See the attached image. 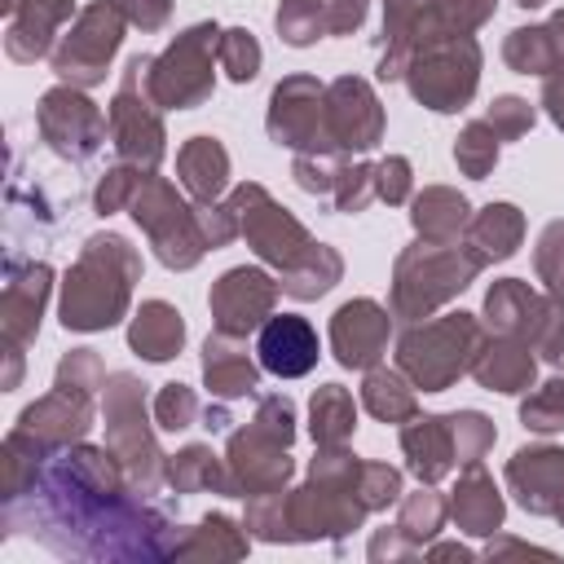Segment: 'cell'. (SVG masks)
I'll use <instances>...</instances> for the list:
<instances>
[{"label": "cell", "instance_id": "39", "mask_svg": "<svg viewBox=\"0 0 564 564\" xmlns=\"http://www.w3.org/2000/svg\"><path fill=\"white\" fill-rule=\"evenodd\" d=\"M454 163H458L471 181H485V176L494 172V163H498V137H494V128H489L485 119H471V123L458 132V141H454Z\"/></svg>", "mask_w": 564, "mask_h": 564}, {"label": "cell", "instance_id": "12", "mask_svg": "<svg viewBox=\"0 0 564 564\" xmlns=\"http://www.w3.org/2000/svg\"><path fill=\"white\" fill-rule=\"evenodd\" d=\"M35 128L44 137V145L70 163H88L101 141L110 137V119L75 88V84H57L40 97L35 106Z\"/></svg>", "mask_w": 564, "mask_h": 564}, {"label": "cell", "instance_id": "24", "mask_svg": "<svg viewBox=\"0 0 564 564\" xmlns=\"http://www.w3.org/2000/svg\"><path fill=\"white\" fill-rule=\"evenodd\" d=\"M70 0H18L4 26V53L13 62H35L53 53V35L62 31V22H70Z\"/></svg>", "mask_w": 564, "mask_h": 564}, {"label": "cell", "instance_id": "44", "mask_svg": "<svg viewBox=\"0 0 564 564\" xmlns=\"http://www.w3.org/2000/svg\"><path fill=\"white\" fill-rule=\"evenodd\" d=\"M533 264H538V278L546 282V295L564 308V220H551L533 247Z\"/></svg>", "mask_w": 564, "mask_h": 564}, {"label": "cell", "instance_id": "33", "mask_svg": "<svg viewBox=\"0 0 564 564\" xmlns=\"http://www.w3.org/2000/svg\"><path fill=\"white\" fill-rule=\"evenodd\" d=\"M432 0H383V53H379V79H401L410 62V44L419 35L423 13Z\"/></svg>", "mask_w": 564, "mask_h": 564}, {"label": "cell", "instance_id": "34", "mask_svg": "<svg viewBox=\"0 0 564 564\" xmlns=\"http://www.w3.org/2000/svg\"><path fill=\"white\" fill-rule=\"evenodd\" d=\"M467 212H471V207H467V198H463L458 189L432 185V189H423V194L414 198L410 220H414V229H419L423 242H458V234H463L467 220H471Z\"/></svg>", "mask_w": 564, "mask_h": 564}, {"label": "cell", "instance_id": "28", "mask_svg": "<svg viewBox=\"0 0 564 564\" xmlns=\"http://www.w3.org/2000/svg\"><path fill=\"white\" fill-rule=\"evenodd\" d=\"M520 238H524V216H520V207H511V203H489V207H480V212L467 220V229H463V247L471 251V260H476L480 269L494 264V260L516 256Z\"/></svg>", "mask_w": 564, "mask_h": 564}, {"label": "cell", "instance_id": "17", "mask_svg": "<svg viewBox=\"0 0 564 564\" xmlns=\"http://www.w3.org/2000/svg\"><path fill=\"white\" fill-rule=\"evenodd\" d=\"M93 397L97 392H88V388H70V383L53 379V392H44L35 405H26L18 414V432L31 436L48 454L62 445H75L93 427Z\"/></svg>", "mask_w": 564, "mask_h": 564}, {"label": "cell", "instance_id": "32", "mask_svg": "<svg viewBox=\"0 0 564 564\" xmlns=\"http://www.w3.org/2000/svg\"><path fill=\"white\" fill-rule=\"evenodd\" d=\"M449 516L467 533H494L502 524V498H498V489L480 463H467V471L458 476V489L449 498Z\"/></svg>", "mask_w": 564, "mask_h": 564}, {"label": "cell", "instance_id": "48", "mask_svg": "<svg viewBox=\"0 0 564 564\" xmlns=\"http://www.w3.org/2000/svg\"><path fill=\"white\" fill-rule=\"evenodd\" d=\"M154 423L167 432H185L198 423V397L185 383H163L154 397Z\"/></svg>", "mask_w": 564, "mask_h": 564}, {"label": "cell", "instance_id": "13", "mask_svg": "<svg viewBox=\"0 0 564 564\" xmlns=\"http://www.w3.org/2000/svg\"><path fill=\"white\" fill-rule=\"evenodd\" d=\"M269 137L295 154H335L326 137V88L313 75H291L273 88Z\"/></svg>", "mask_w": 564, "mask_h": 564}, {"label": "cell", "instance_id": "8", "mask_svg": "<svg viewBox=\"0 0 564 564\" xmlns=\"http://www.w3.org/2000/svg\"><path fill=\"white\" fill-rule=\"evenodd\" d=\"M128 212H132V220L145 229V238H150L159 264H167V269H194V264L203 260L207 238H203L198 212L185 207V203L176 198V189H172L163 176L145 172L141 185H137V194H132V203H128Z\"/></svg>", "mask_w": 564, "mask_h": 564}, {"label": "cell", "instance_id": "50", "mask_svg": "<svg viewBox=\"0 0 564 564\" xmlns=\"http://www.w3.org/2000/svg\"><path fill=\"white\" fill-rule=\"evenodd\" d=\"M533 106L524 101V97H498L489 110H485V123L494 128V137L498 141H516V137H524L529 128H533Z\"/></svg>", "mask_w": 564, "mask_h": 564}, {"label": "cell", "instance_id": "43", "mask_svg": "<svg viewBox=\"0 0 564 564\" xmlns=\"http://www.w3.org/2000/svg\"><path fill=\"white\" fill-rule=\"evenodd\" d=\"M445 524V502L432 494V489H419L401 502V516H397V533L410 538V542H423L432 538L436 529Z\"/></svg>", "mask_w": 564, "mask_h": 564}, {"label": "cell", "instance_id": "7", "mask_svg": "<svg viewBox=\"0 0 564 564\" xmlns=\"http://www.w3.org/2000/svg\"><path fill=\"white\" fill-rule=\"evenodd\" d=\"M106 445L115 449V458L123 463L128 480L150 494L163 476V454L154 445V432H150V419H145V392H141V379L119 370V375H106Z\"/></svg>", "mask_w": 564, "mask_h": 564}, {"label": "cell", "instance_id": "14", "mask_svg": "<svg viewBox=\"0 0 564 564\" xmlns=\"http://www.w3.org/2000/svg\"><path fill=\"white\" fill-rule=\"evenodd\" d=\"M326 137L335 154H361L379 145L383 110L366 79L339 75L335 84H326Z\"/></svg>", "mask_w": 564, "mask_h": 564}, {"label": "cell", "instance_id": "52", "mask_svg": "<svg viewBox=\"0 0 564 564\" xmlns=\"http://www.w3.org/2000/svg\"><path fill=\"white\" fill-rule=\"evenodd\" d=\"M401 498V471L388 463H361V502L370 511L392 507Z\"/></svg>", "mask_w": 564, "mask_h": 564}, {"label": "cell", "instance_id": "25", "mask_svg": "<svg viewBox=\"0 0 564 564\" xmlns=\"http://www.w3.org/2000/svg\"><path fill=\"white\" fill-rule=\"evenodd\" d=\"M401 449L410 458V471L423 480V485H436L445 471L458 467V445H454V423L449 414H414L405 427H401Z\"/></svg>", "mask_w": 564, "mask_h": 564}, {"label": "cell", "instance_id": "58", "mask_svg": "<svg viewBox=\"0 0 564 564\" xmlns=\"http://www.w3.org/2000/svg\"><path fill=\"white\" fill-rule=\"evenodd\" d=\"M516 4H524V9H538V4H546V0H516Z\"/></svg>", "mask_w": 564, "mask_h": 564}, {"label": "cell", "instance_id": "15", "mask_svg": "<svg viewBox=\"0 0 564 564\" xmlns=\"http://www.w3.org/2000/svg\"><path fill=\"white\" fill-rule=\"evenodd\" d=\"M278 291H282V282H273L264 269H251V264H238V269L220 273V282L207 295L212 317H216V330H225V335H251V330H260L273 317Z\"/></svg>", "mask_w": 564, "mask_h": 564}, {"label": "cell", "instance_id": "22", "mask_svg": "<svg viewBox=\"0 0 564 564\" xmlns=\"http://www.w3.org/2000/svg\"><path fill=\"white\" fill-rule=\"evenodd\" d=\"M278 35L295 48L322 35H348L366 22V0H282L278 4Z\"/></svg>", "mask_w": 564, "mask_h": 564}, {"label": "cell", "instance_id": "36", "mask_svg": "<svg viewBox=\"0 0 564 564\" xmlns=\"http://www.w3.org/2000/svg\"><path fill=\"white\" fill-rule=\"evenodd\" d=\"M163 476H167L181 494H203V489L229 494V467L212 454V445H185L181 454H172V458L163 463Z\"/></svg>", "mask_w": 564, "mask_h": 564}, {"label": "cell", "instance_id": "37", "mask_svg": "<svg viewBox=\"0 0 564 564\" xmlns=\"http://www.w3.org/2000/svg\"><path fill=\"white\" fill-rule=\"evenodd\" d=\"M308 414H313V441H317V449H322V445H344V441L352 436V427H357L352 392L339 388V383H322V388L313 392Z\"/></svg>", "mask_w": 564, "mask_h": 564}, {"label": "cell", "instance_id": "56", "mask_svg": "<svg viewBox=\"0 0 564 564\" xmlns=\"http://www.w3.org/2000/svg\"><path fill=\"white\" fill-rule=\"evenodd\" d=\"M538 352H542L551 366H560V370H564V313L555 317V326L546 330V339L538 344Z\"/></svg>", "mask_w": 564, "mask_h": 564}, {"label": "cell", "instance_id": "40", "mask_svg": "<svg viewBox=\"0 0 564 564\" xmlns=\"http://www.w3.org/2000/svg\"><path fill=\"white\" fill-rule=\"evenodd\" d=\"M242 551H247V538L238 533V524H234L229 516L216 511V516H203V524L194 529L189 542H181L176 555H212V560H216V555H229V560H234V555H242Z\"/></svg>", "mask_w": 564, "mask_h": 564}, {"label": "cell", "instance_id": "1", "mask_svg": "<svg viewBox=\"0 0 564 564\" xmlns=\"http://www.w3.org/2000/svg\"><path fill=\"white\" fill-rule=\"evenodd\" d=\"M26 524L57 555L84 560H159L176 555L172 520L141 498L110 445H62L40 463L26 498L4 507V524Z\"/></svg>", "mask_w": 564, "mask_h": 564}, {"label": "cell", "instance_id": "18", "mask_svg": "<svg viewBox=\"0 0 564 564\" xmlns=\"http://www.w3.org/2000/svg\"><path fill=\"white\" fill-rule=\"evenodd\" d=\"M560 313H564V308H560L551 295H538V291H533L529 282H520V278H502V282H494L489 295H485V322H489V330H494V335H511V339L529 344L533 352H538V344L546 339V330L555 326Z\"/></svg>", "mask_w": 564, "mask_h": 564}, {"label": "cell", "instance_id": "20", "mask_svg": "<svg viewBox=\"0 0 564 564\" xmlns=\"http://www.w3.org/2000/svg\"><path fill=\"white\" fill-rule=\"evenodd\" d=\"M507 485L520 507L533 516H551L564 524V449L560 445H524L507 463Z\"/></svg>", "mask_w": 564, "mask_h": 564}, {"label": "cell", "instance_id": "53", "mask_svg": "<svg viewBox=\"0 0 564 564\" xmlns=\"http://www.w3.org/2000/svg\"><path fill=\"white\" fill-rule=\"evenodd\" d=\"M375 198H383V203H405L410 198V159L405 154H388L375 167Z\"/></svg>", "mask_w": 564, "mask_h": 564}, {"label": "cell", "instance_id": "2", "mask_svg": "<svg viewBox=\"0 0 564 564\" xmlns=\"http://www.w3.org/2000/svg\"><path fill=\"white\" fill-rule=\"evenodd\" d=\"M141 278V256L119 234H93L79 260L62 282V326L66 330H110L132 300V282Z\"/></svg>", "mask_w": 564, "mask_h": 564}, {"label": "cell", "instance_id": "46", "mask_svg": "<svg viewBox=\"0 0 564 564\" xmlns=\"http://www.w3.org/2000/svg\"><path fill=\"white\" fill-rule=\"evenodd\" d=\"M449 423H454V445H458V467H467V463H480L485 458V449L494 445V423L480 414V410H458V414H449Z\"/></svg>", "mask_w": 564, "mask_h": 564}, {"label": "cell", "instance_id": "11", "mask_svg": "<svg viewBox=\"0 0 564 564\" xmlns=\"http://www.w3.org/2000/svg\"><path fill=\"white\" fill-rule=\"evenodd\" d=\"M229 207L238 212V234L251 242V251L264 260V264H273L278 273H291L317 242L308 238V229L286 212V207H278L273 198H269V189L264 185H256V181H247V185H238L234 194H229Z\"/></svg>", "mask_w": 564, "mask_h": 564}, {"label": "cell", "instance_id": "19", "mask_svg": "<svg viewBox=\"0 0 564 564\" xmlns=\"http://www.w3.org/2000/svg\"><path fill=\"white\" fill-rule=\"evenodd\" d=\"M53 291V269L44 260L9 256L4 264V300H0V330L4 348H26L40 330V313Z\"/></svg>", "mask_w": 564, "mask_h": 564}, {"label": "cell", "instance_id": "27", "mask_svg": "<svg viewBox=\"0 0 564 564\" xmlns=\"http://www.w3.org/2000/svg\"><path fill=\"white\" fill-rule=\"evenodd\" d=\"M502 62L520 75H560L564 70V9L542 26H516L502 44Z\"/></svg>", "mask_w": 564, "mask_h": 564}, {"label": "cell", "instance_id": "49", "mask_svg": "<svg viewBox=\"0 0 564 564\" xmlns=\"http://www.w3.org/2000/svg\"><path fill=\"white\" fill-rule=\"evenodd\" d=\"M137 185H141V167H128V163L110 167V172L97 181V194H93L97 216H110V212L128 207V203H132V194H137Z\"/></svg>", "mask_w": 564, "mask_h": 564}, {"label": "cell", "instance_id": "26", "mask_svg": "<svg viewBox=\"0 0 564 564\" xmlns=\"http://www.w3.org/2000/svg\"><path fill=\"white\" fill-rule=\"evenodd\" d=\"M203 383L212 388V397L234 401V397H251L260 388V370L242 348V335H207L203 344Z\"/></svg>", "mask_w": 564, "mask_h": 564}, {"label": "cell", "instance_id": "41", "mask_svg": "<svg viewBox=\"0 0 564 564\" xmlns=\"http://www.w3.org/2000/svg\"><path fill=\"white\" fill-rule=\"evenodd\" d=\"M494 0H432V9L423 13L419 26L432 31H449V35H471L480 22H489Z\"/></svg>", "mask_w": 564, "mask_h": 564}, {"label": "cell", "instance_id": "31", "mask_svg": "<svg viewBox=\"0 0 564 564\" xmlns=\"http://www.w3.org/2000/svg\"><path fill=\"white\" fill-rule=\"evenodd\" d=\"M185 344V322L167 300H145L128 326V348L145 361H172Z\"/></svg>", "mask_w": 564, "mask_h": 564}, {"label": "cell", "instance_id": "6", "mask_svg": "<svg viewBox=\"0 0 564 564\" xmlns=\"http://www.w3.org/2000/svg\"><path fill=\"white\" fill-rule=\"evenodd\" d=\"M150 53H137L128 66H123V79L115 88V101L106 110L110 119V145L119 154V163L128 167H141V172H154L159 159H163V106L154 101L150 93Z\"/></svg>", "mask_w": 564, "mask_h": 564}, {"label": "cell", "instance_id": "4", "mask_svg": "<svg viewBox=\"0 0 564 564\" xmlns=\"http://www.w3.org/2000/svg\"><path fill=\"white\" fill-rule=\"evenodd\" d=\"M480 273V264L471 260V251L463 242H414L397 256V273H392V317L401 322H423L432 317V308H441L445 300H454L471 278Z\"/></svg>", "mask_w": 564, "mask_h": 564}, {"label": "cell", "instance_id": "54", "mask_svg": "<svg viewBox=\"0 0 564 564\" xmlns=\"http://www.w3.org/2000/svg\"><path fill=\"white\" fill-rule=\"evenodd\" d=\"M115 9H119L132 26L159 31V26L167 22V13H172V0H115Z\"/></svg>", "mask_w": 564, "mask_h": 564}, {"label": "cell", "instance_id": "21", "mask_svg": "<svg viewBox=\"0 0 564 564\" xmlns=\"http://www.w3.org/2000/svg\"><path fill=\"white\" fill-rule=\"evenodd\" d=\"M388 330H392V317H388L383 304H375V300H348L330 317V348H335L339 366L370 370L388 352Z\"/></svg>", "mask_w": 564, "mask_h": 564}, {"label": "cell", "instance_id": "47", "mask_svg": "<svg viewBox=\"0 0 564 564\" xmlns=\"http://www.w3.org/2000/svg\"><path fill=\"white\" fill-rule=\"evenodd\" d=\"M375 198V167L366 163H339L335 189H330V207L335 212H361Z\"/></svg>", "mask_w": 564, "mask_h": 564}, {"label": "cell", "instance_id": "45", "mask_svg": "<svg viewBox=\"0 0 564 564\" xmlns=\"http://www.w3.org/2000/svg\"><path fill=\"white\" fill-rule=\"evenodd\" d=\"M520 423L533 432H560L564 427V379H546L538 392L524 397Z\"/></svg>", "mask_w": 564, "mask_h": 564}, {"label": "cell", "instance_id": "55", "mask_svg": "<svg viewBox=\"0 0 564 564\" xmlns=\"http://www.w3.org/2000/svg\"><path fill=\"white\" fill-rule=\"evenodd\" d=\"M542 106H546V115L555 119V128L564 132V70H560V75H546V84H542Z\"/></svg>", "mask_w": 564, "mask_h": 564}, {"label": "cell", "instance_id": "38", "mask_svg": "<svg viewBox=\"0 0 564 564\" xmlns=\"http://www.w3.org/2000/svg\"><path fill=\"white\" fill-rule=\"evenodd\" d=\"M339 273H344L339 251L326 247V242H317V247H313L291 273H282L278 282H282V291H286L291 300H317V295H326V291L339 282Z\"/></svg>", "mask_w": 564, "mask_h": 564}, {"label": "cell", "instance_id": "42", "mask_svg": "<svg viewBox=\"0 0 564 564\" xmlns=\"http://www.w3.org/2000/svg\"><path fill=\"white\" fill-rule=\"evenodd\" d=\"M216 62H220V70H225L234 84L256 79V70H260V44H256V35H251V31H242V26L220 31Z\"/></svg>", "mask_w": 564, "mask_h": 564}, {"label": "cell", "instance_id": "10", "mask_svg": "<svg viewBox=\"0 0 564 564\" xmlns=\"http://www.w3.org/2000/svg\"><path fill=\"white\" fill-rule=\"evenodd\" d=\"M123 13L115 9V0H93L75 13L70 31L53 44V70L62 84H75V88H93L106 79V66L110 57L119 53L123 44Z\"/></svg>", "mask_w": 564, "mask_h": 564}, {"label": "cell", "instance_id": "9", "mask_svg": "<svg viewBox=\"0 0 564 564\" xmlns=\"http://www.w3.org/2000/svg\"><path fill=\"white\" fill-rule=\"evenodd\" d=\"M220 48V26L216 22H198L189 31H181L154 62H150V93L163 110H194L212 97L216 70H212V53Z\"/></svg>", "mask_w": 564, "mask_h": 564}, {"label": "cell", "instance_id": "29", "mask_svg": "<svg viewBox=\"0 0 564 564\" xmlns=\"http://www.w3.org/2000/svg\"><path fill=\"white\" fill-rule=\"evenodd\" d=\"M533 348L511 339V335H494L480 344L476 361H471V375L480 379V388L489 392H524L533 383Z\"/></svg>", "mask_w": 564, "mask_h": 564}, {"label": "cell", "instance_id": "35", "mask_svg": "<svg viewBox=\"0 0 564 564\" xmlns=\"http://www.w3.org/2000/svg\"><path fill=\"white\" fill-rule=\"evenodd\" d=\"M361 405H366L379 423H410V419L419 414V401H414V388L405 383V375H401V370H383V366H370V370H366Z\"/></svg>", "mask_w": 564, "mask_h": 564}, {"label": "cell", "instance_id": "5", "mask_svg": "<svg viewBox=\"0 0 564 564\" xmlns=\"http://www.w3.org/2000/svg\"><path fill=\"white\" fill-rule=\"evenodd\" d=\"M480 344H485V330L471 313H445L436 322L410 326L397 339V370L423 392H445L458 375L471 370Z\"/></svg>", "mask_w": 564, "mask_h": 564}, {"label": "cell", "instance_id": "30", "mask_svg": "<svg viewBox=\"0 0 564 564\" xmlns=\"http://www.w3.org/2000/svg\"><path fill=\"white\" fill-rule=\"evenodd\" d=\"M176 176L194 203H216L229 185V154L216 137H189L176 154Z\"/></svg>", "mask_w": 564, "mask_h": 564}, {"label": "cell", "instance_id": "57", "mask_svg": "<svg viewBox=\"0 0 564 564\" xmlns=\"http://www.w3.org/2000/svg\"><path fill=\"white\" fill-rule=\"evenodd\" d=\"M203 427H212V432H225V427H229V414H225V405H212V410H203Z\"/></svg>", "mask_w": 564, "mask_h": 564}, {"label": "cell", "instance_id": "51", "mask_svg": "<svg viewBox=\"0 0 564 564\" xmlns=\"http://www.w3.org/2000/svg\"><path fill=\"white\" fill-rule=\"evenodd\" d=\"M260 432H269L273 441H282V445H291L295 441V405H291V397H282V392H269V397H260L256 401V419H251Z\"/></svg>", "mask_w": 564, "mask_h": 564}, {"label": "cell", "instance_id": "16", "mask_svg": "<svg viewBox=\"0 0 564 564\" xmlns=\"http://www.w3.org/2000/svg\"><path fill=\"white\" fill-rule=\"evenodd\" d=\"M229 494L238 498H260V494H282L291 480V454L282 441L260 432L256 423L238 427L229 436Z\"/></svg>", "mask_w": 564, "mask_h": 564}, {"label": "cell", "instance_id": "23", "mask_svg": "<svg viewBox=\"0 0 564 564\" xmlns=\"http://www.w3.org/2000/svg\"><path fill=\"white\" fill-rule=\"evenodd\" d=\"M260 366L278 379H300L317 366V330L300 313H273L256 339Z\"/></svg>", "mask_w": 564, "mask_h": 564}, {"label": "cell", "instance_id": "3", "mask_svg": "<svg viewBox=\"0 0 564 564\" xmlns=\"http://www.w3.org/2000/svg\"><path fill=\"white\" fill-rule=\"evenodd\" d=\"M401 79L410 84V93L427 110H436V115L463 110L476 93V79H480V44L471 35H449V31L419 26Z\"/></svg>", "mask_w": 564, "mask_h": 564}]
</instances>
